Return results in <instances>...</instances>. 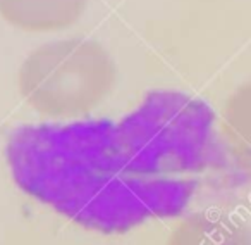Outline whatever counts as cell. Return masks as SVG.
I'll list each match as a JSON object with an SVG mask.
<instances>
[{
  "instance_id": "1",
  "label": "cell",
  "mask_w": 251,
  "mask_h": 245,
  "mask_svg": "<svg viewBox=\"0 0 251 245\" xmlns=\"http://www.w3.org/2000/svg\"><path fill=\"white\" fill-rule=\"evenodd\" d=\"M7 161L28 195L100 233L179 216L196 188L193 180L136 175L108 121L21 128L9 140Z\"/></svg>"
},
{
  "instance_id": "2",
  "label": "cell",
  "mask_w": 251,
  "mask_h": 245,
  "mask_svg": "<svg viewBox=\"0 0 251 245\" xmlns=\"http://www.w3.org/2000/svg\"><path fill=\"white\" fill-rule=\"evenodd\" d=\"M115 135L133 171L145 178H184L219 161L212 112L182 93H150Z\"/></svg>"
},
{
  "instance_id": "3",
  "label": "cell",
  "mask_w": 251,
  "mask_h": 245,
  "mask_svg": "<svg viewBox=\"0 0 251 245\" xmlns=\"http://www.w3.org/2000/svg\"><path fill=\"white\" fill-rule=\"evenodd\" d=\"M117 69L98 42L66 38L36 47L23 61L18 88L38 114L55 119L81 118L112 93Z\"/></svg>"
},
{
  "instance_id": "4",
  "label": "cell",
  "mask_w": 251,
  "mask_h": 245,
  "mask_svg": "<svg viewBox=\"0 0 251 245\" xmlns=\"http://www.w3.org/2000/svg\"><path fill=\"white\" fill-rule=\"evenodd\" d=\"M88 0H0V18L26 33H50L76 25Z\"/></svg>"
},
{
  "instance_id": "5",
  "label": "cell",
  "mask_w": 251,
  "mask_h": 245,
  "mask_svg": "<svg viewBox=\"0 0 251 245\" xmlns=\"http://www.w3.org/2000/svg\"><path fill=\"white\" fill-rule=\"evenodd\" d=\"M167 245H251L250 226L230 214L201 211L179 221Z\"/></svg>"
}]
</instances>
